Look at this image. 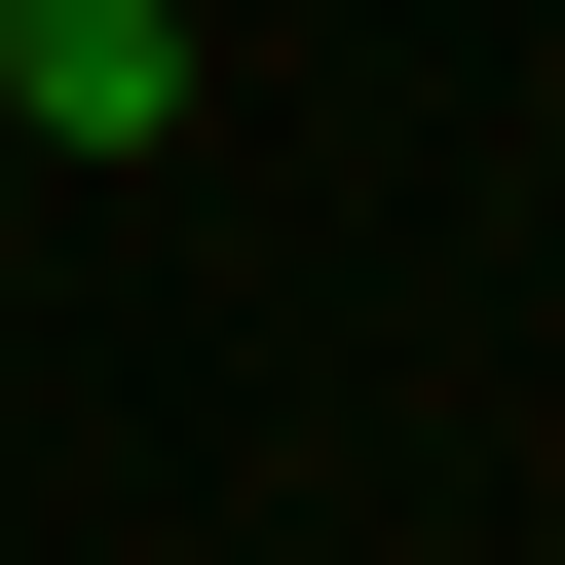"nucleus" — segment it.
<instances>
[{
    "mask_svg": "<svg viewBox=\"0 0 565 565\" xmlns=\"http://www.w3.org/2000/svg\"><path fill=\"white\" fill-rule=\"evenodd\" d=\"M0 151H189V0H0Z\"/></svg>",
    "mask_w": 565,
    "mask_h": 565,
    "instance_id": "1",
    "label": "nucleus"
}]
</instances>
